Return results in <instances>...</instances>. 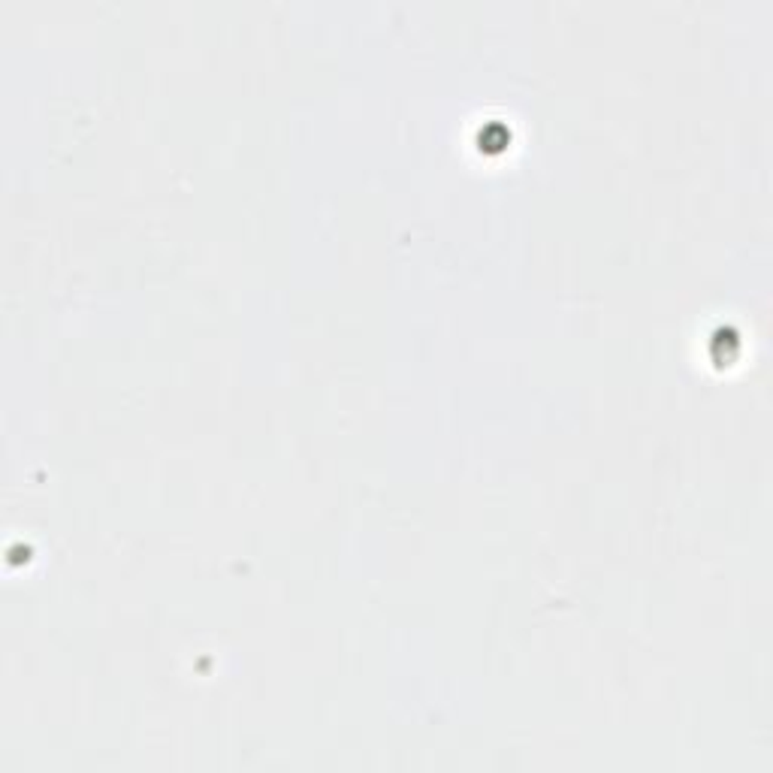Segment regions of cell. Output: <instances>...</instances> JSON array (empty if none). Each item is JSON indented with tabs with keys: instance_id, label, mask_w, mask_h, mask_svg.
<instances>
[{
	"instance_id": "1",
	"label": "cell",
	"mask_w": 773,
	"mask_h": 773,
	"mask_svg": "<svg viewBox=\"0 0 773 773\" xmlns=\"http://www.w3.org/2000/svg\"><path fill=\"white\" fill-rule=\"evenodd\" d=\"M508 139H510V133L505 124H489L487 130H480V148H487V152L508 145Z\"/></svg>"
}]
</instances>
